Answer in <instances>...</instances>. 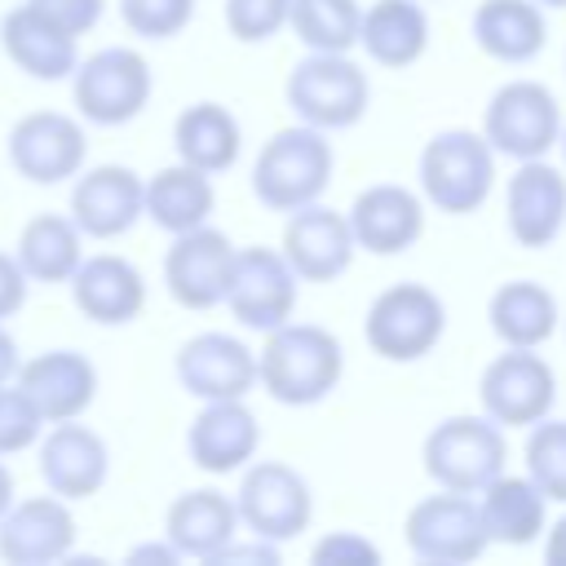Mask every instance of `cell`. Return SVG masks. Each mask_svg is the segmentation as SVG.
<instances>
[{
  "mask_svg": "<svg viewBox=\"0 0 566 566\" xmlns=\"http://www.w3.org/2000/svg\"><path fill=\"white\" fill-rule=\"evenodd\" d=\"M345 376V349L336 332L318 323H279L256 349V385L283 407L323 402Z\"/></svg>",
  "mask_w": 566,
  "mask_h": 566,
  "instance_id": "6da1fadb",
  "label": "cell"
},
{
  "mask_svg": "<svg viewBox=\"0 0 566 566\" xmlns=\"http://www.w3.org/2000/svg\"><path fill=\"white\" fill-rule=\"evenodd\" d=\"M332 168H336V155H332L327 133L310 124H292V128L270 133V142L256 150L252 195L270 212H292V208L323 199V190L332 186Z\"/></svg>",
  "mask_w": 566,
  "mask_h": 566,
  "instance_id": "7a4b0ae2",
  "label": "cell"
},
{
  "mask_svg": "<svg viewBox=\"0 0 566 566\" xmlns=\"http://www.w3.org/2000/svg\"><path fill=\"white\" fill-rule=\"evenodd\" d=\"M420 199L438 212L469 217L495 190V150L473 128H442L420 150Z\"/></svg>",
  "mask_w": 566,
  "mask_h": 566,
  "instance_id": "3957f363",
  "label": "cell"
},
{
  "mask_svg": "<svg viewBox=\"0 0 566 566\" xmlns=\"http://www.w3.org/2000/svg\"><path fill=\"white\" fill-rule=\"evenodd\" d=\"M150 93H155V71L128 44H106V49L80 57L71 71L75 115L97 128L133 124L150 106Z\"/></svg>",
  "mask_w": 566,
  "mask_h": 566,
  "instance_id": "277c9868",
  "label": "cell"
},
{
  "mask_svg": "<svg viewBox=\"0 0 566 566\" xmlns=\"http://www.w3.org/2000/svg\"><path fill=\"white\" fill-rule=\"evenodd\" d=\"M283 93H287L292 115L310 128H323V133L354 128L371 102L367 71L349 53H305L287 71Z\"/></svg>",
  "mask_w": 566,
  "mask_h": 566,
  "instance_id": "5b68a950",
  "label": "cell"
},
{
  "mask_svg": "<svg viewBox=\"0 0 566 566\" xmlns=\"http://www.w3.org/2000/svg\"><path fill=\"white\" fill-rule=\"evenodd\" d=\"M420 464L442 491L478 495L495 473H504L509 442L491 416H447L429 429Z\"/></svg>",
  "mask_w": 566,
  "mask_h": 566,
  "instance_id": "8992f818",
  "label": "cell"
},
{
  "mask_svg": "<svg viewBox=\"0 0 566 566\" xmlns=\"http://www.w3.org/2000/svg\"><path fill=\"white\" fill-rule=\"evenodd\" d=\"M442 332H447L442 296L424 283H411V279L389 283L367 305V318H363L367 349L380 354L385 363H416V358L433 354Z\"/></svg>",
  "mask_w": 566,
  "mask_h": 566,
  "instance_id": "52a82bcc",
  "label": "cell"
},
{
  "mask_svg": "<svg viewBox=\"0 0 566 566\" xmlns=\"http://www.w3.org/2000/svg\"><path fill=\"white\" fill-rule=\"evenodd\" d=\"M234 513H239V526H248V535L283 548L287 539L310 531L314 495H310V482L301 478V469H292L283 460H256L239 478Z\"/></svg>",
  "mask_w": 566,
  "mask_h": 566,
  "instance_id": "ba28073f",
  "label": "cell"
},
{
  "mask_svg": "<svg viewBox=\"0 0 566 566\" xmlns=\"http://www.w3.org/2000/svg\"><path fill=\"white\" fill-rule=\"evenodd\" d=\"M562 106L548 84L539 80H509L491 93L482 111V137L495 155L509 159H539L557 146Z\"/></svg>",
  "mask_w": 566,
  "mask_h": 566,
  "instance_id": "9c48e42d",
  "label": "cell"
},
{
  "mask_svg": "<svg viewBox=\"0 0 566 566\" xmlns=\"http://www.w3.org/2000/svg\"><path fill=\"white\" fill-rule=\"evenodd\" d=\"M9 164L31 186H62L88 164V133L80 115L66 111H27L9 128Z\"/></svg>",
  "mask_w": 566,
  "mask_h": 566,
  "instance_id": "30bf717a",
  "label": "cell"
},
{
  "mask_svg": "<svg viewBox=\"0 0 566 566\" xmlns=\"http://www.w3.org/2000/svg\"><path fill=\"white\" fill-rule=\"evenodd\" d=\"M296 292H301V279L292 274V265L283 261V252L279 248H265V243H248V248H234L230 283H226L221 305H230V314H234L239 327L270 332V327H279V323L292 318Z\"/></svg>",
  "mask_w": 566,
  "mask_h": 566,
  "instance_id": "8fae6325",
  "label": "cell"
},
{
  "mask_svg": "<svg viewBox=\"0 0 566 566\" xmlns=\"http://www.w3.org/2000/svg\"><path fill=\"white\" fill-rule=\"evenodd\" d=\"M478 402L500 429H526L553 411L557 376L535 349L504 345V354H495L478 376Z\"/></svg>",
  "mask_w": 566,
  "mask_h": 566,
  "instance_id": "7c38bea8",
  "label": "cell"
},
{
  "mask_svg": "<svg viewBox=\"0 0 566 566\" xmlns=\"http://www.w3.org/2000/svg\"><path fill=\"white\" fill-rule=\"evenodd\" d=\"M407 548L416 562H438V566H460L486 553V531H482V513L478 500H469L464 491H442L424 495L407 509L402 522Z\"/></svg>",
  "mask_w": 566,
  "mask_h": 566,
  "instance_id": "4fadbf2b",
  "label": "cell"
},
{
  "mask_svg": "<svg viewBox=\"0 0 566 566\" xmlns=\"http://www.w3.org/2000/svg\"><path fill=\"white\" fill-rule=\"evenodd\" d=\"M35 460H40V478L53 495H62L66 504L75 500H93L106 478H111V447L97 429L80 424V420H57L44 424V433L35 438Z\"/></svg>",
  "mask_w": 566,
  "mask_h": 566,
  "instance_id": "5bb4252c",
  "label": "cell"
},
{
  "mask_svg": "<svg viewBox=\"0 0 566 566\" xmlns=\"http://www.w3.org/2000/svg\"><path fill=\"white\" fill-rule=\"evenodd\" d=\"M75 513L62 495H27L0 513V562L9 566H53L71 562Z\"/></svg>",
  "mask_w": 566,
  "mask_h": 566,
  "instance_id": "9a60e30c",
  "label": "cell"
},
{
  "mask_svg": "<svg viewBox=\"0 0 566 566\" xmlns=\"http://www.w3.org/2000/svg\"><path fill=\"white\" fill-rule=\"evenodd\" d=\"M279 252H283V261L292 265V274L301 283H336L349 270L358 248H354L345 212L314 199V203L287 212Z\"/></svg>",
  "mask_w": 566,
  "mask_h": 566,
  "instance_id": "2e32d148",
  "label": "cell"
},
{
  "mask_svg": "<svg viewBox=\"0 0 566 566\" xmlns=\"http://www.w3.org/2000/svg\"><path fill=\"white\" fill-rule=\"evenodd\" d=\"M230 261H234L230 234L212 226L181 230L172 234V248L164 252V287L181 310H212L226 296Z\"/></svg>",
  "mask_w": 566,
  "mask_h": 566,
  "instance_id": "e0dca14e",
  "label": "cell"
},
{
  "mask_svg": "<svg viewBox=\"0 0 566 566\" xmlns=\"http://www.w3.org/2000/svg\"><path fill=\"white\" fill-rule=\"evenodd\" d=\"M13 385L27 394L44 424L80 420L97 398V367L80 349H44L18 363Z\"/></svg>",
  "mask_w": 566,
  "mask_h": 566,
  "instance_id": "ac0fdd59",
  "label": "cell"
},
{
  "mask_svg": "<svg viewBox=\"0 0 566 566\" xmlns=\"http://www.w3.org/2000/svg\"><path fill=\"white\" fill-rule=\"evenodd\" d=\"M142 181L128 164H93L71 177V221L84 239H119L142 221Z\"/></svg>",
  "mask_w": 566,
  "mask_h": 566,
  "instance_id": "d6986e66",
  "label": "cell"
},
{
  "mask_svg": "<svg viewBox=\"0 0 566 566\" xmlns=\"http://www.w3.org/2000/svg\"><path fill=\"white\" fill-rule=\"evenodd\" d=\"M172 371H177V385L199 402L248 398V389L256 385V349H248L230 332H199L181 340Z\"/></svg>",
  "mask_w": 566,
  "mask_h": 566,
  "instance_id": "ffe728a7",
  "label": "cell"
},
{
  "mask_svg": "<svg viewBox=\"0 0 566 566\" xmlns=\"http://www.w3.org/2000/svg\"><path fill=\"white\" fill-rule=\"evenodd\" d=\"M504 221L513 243L522 248H548L566 226V172L557 164L517 159L509 186H504Z\"/></svg>",
  "mask_w": 566,
  "mask_h": 566,
  "instance_id": "44dd1931",
  "label": "cell"
},
{
  "mask_svg": "<svg viewBox=\"0 0 566 566\" xmlns=\"http://www.w3.org/2000/svg\"><path fill=\"white\" fill-rule=\"evenodd\" d=\"M354 248L371 256H398L424 234V199L411 186L376 181L354 195V208L345 212Z\"/></svg>",
  "mask_w": 566,
  "mask_h": 566,
  "instance_id": "7402d4cb",
  "label": "cell"
},
{
  "mask_svg": "<svg viewBox=\"0 0 566 566\" xmlns=\"http://www.w3.org/2000/svg\"><path fill=\"white\" fill-rule=\"evenodd\" d=\"M75 310L97 327H124L146 310V279L119 252L80 256L75 274L66 279Z\"/></svg>",
  "mask_w": 566,
  "mask_h": 566,
  "instance_id": "603a6c76",
  "label": "cell"
},
{
  "mask_svg": "<svg viewBox=\"0 0 566 566\" xmlns=\"http://www.w3.org/2000/svg\"><path fill=\"white\" fill-rule=\"evenodd\" d=\"M261 447V424L243 398H212L186 429V451L203 473H234Z\"/></svg>",
  "mask_w": 566,
  "mask_h": 566,
  "instance_id": "cb8c5ba5",
  "label": "cell"
},
{
  "mask_svg": "<svg viewBox=\"0 0 566 566\" xmlns=\"http://www.w3.org/2000/svg\"><path fill=\"white\" fill-rule=\"evenodd\" d=\"M0 49L27 80H40V84L71 80L80 62V40L57 22H49L44 13H35L27 0L0 18Z\"/></svg>",
  "mask_w": 566,
  "mask_h": 566,
  "instance_id": "d4e9b609",
  "label": "cell"
},
{
  "mask_svg": "<svg viewBox=\"0 0 566 566\" xmlns=\"http://www.w3.org/2000/svg\"><path fill=\"white\" fill-rule=\"evenodd\" d=\"M239 535V513L234 500L217 486H195L181 491L168 513H164V539L181 553V557H199L212 562L217 548H226Z\"/></svg>",
  "mask_w": 566,
  "mask_h": 566,
  "instance_id": "484cf974",
  "label": "cell"
},
{
  "mask_svg": "<svg viewBox=\"0 0 566 566\" xmlns=\"http://www.w3.org/2000/svg\"><path fill=\"white\" fill-rule=\"evenodd\" d=\"M358 49L389 71H407L429 49V13L420 0H376L358 18Z\"/></svg>",
  "mask_w": 566,
  "mask_h": 566,
  "instance_id": "4316f807",
  "label": "cell"
},
{
  "mask_svg": "<svg viewBox=\"0 0 566 566\" xmlns=\"http://www.w3.org/2000/svg\"><path fill=\"white\" fill-rule=\"evenodd\" d=\"M212 208H217L212 177L190 168V164H181V159L142 181V217L155 221L164 234H181V230L208 226Z\"/></svg>",
  "mask_w": 566,
  "mask_h": 566,
  "instance_id": "83f0119b",
  "label": "cell"
},
{
  "mask_svg": "<svg viewBox=\"0 0 566 566\" xmlns=\"http://www.w3.org/2000/svg\"><path fill=\"white\" fill-rule=\"evenodd\" d=\"M469 31H473V44L504 66H522L539 57L548 40V22L535 0H482L473 9Z\"/></svg>",
  "mask_w": 566,
  "mask_h": 566,
  "instance_id": "f1b7e54d",
  "label": "cell"
},
{
  "mask_svg": "<svg viewBox=\"0 0 566 566\" xmlns=\"http://www.w3.org/2000/svg\"><path fill=\"white\" fill-rule=\"evenodd\" d=\"M172 150H177L181 164L217 177V172L239 164L243 128H239L230 106H221V102H190L172 119Z\"/></svg>",
  "mask_w": 566,
  "mask_h": 566,
  "instance_id": "f546056e",
  "label": "cell"
},
{
  "mask_svg": "<svg viewBox=\"0 0 566 566\" xmlns=\"http://www.w3.org/2000/svg\"><path fill=\"white\" fill-rule=\"evenodd\" d=\"M478 513H482V531L491 544H509L522 548L531 539L544 535L548 526V500L539 495V486L522 473H495L482 491H478Z\"/></svg>",
  "mask_w": 566,
  "mask_h": 566,
  "instance_id": "4dcf8cb0",
  "label": "cell"
},
{
  "mask_svg": "<svg viewBox=\"0 0 566 566\" xmlns=\"http://www.w3.org/2000/svg\"><path fill=\"white\" fill-rule=\"evenodd\" d=\"M486 323L491 332L504 340V345H517V349H539L557 323H562V310H557V296L544 287V283H531V279H509L491 292L486 301Z\"/></svg>",
  "mask_w": 566,
  "mask_h": 566,
  "instance_id": "1f68e13d",
  "label": "cell"
},
{
  "mask_svg": "<svg viewBox=\"0 0 566 566\" xmlns=\"http://www.w3.org/2000/svg\"><path fill=\"white\" fill-rule=\"evenodd\" d=\"M84 256V234L71 212H35L13 243V261L31 283H66Z\"/></svg>",
  "mask_w": 566,
  "mask_h": 566,
  "instance_id": "d6a6232c",
  "label": "cell"
},
{
  "mask_svg": "<svg viewBox=\"0 0 566 566\" xmlns=\"http://www.w3.org/2000/svg\"><path fill=\"white\" fill-rule=\"evenodd\" d=\"M358 0H292L287 27L310 53H349L358 49Z\"/></svg>",
  "mask_w": 566,
  "mask_h": 566,
  "instance_id": "836d02e7",
  "label": "cell"
},
{
  "mask_svg": "<svg viewBox=\"0 0 566 566\" xmlns=\"http://www.w3.org/2000/svg\"><path fill=\"white\" fill-rule=\"evenodd\" d=\"M526 478L539 486L544 500L566 504V420H557L553 411L535 424H526Z\"/></svg>",
  "mask_w": 566,
  "mask_h": 566,
  "instance_id": "e575fe53",
  "label": "cell"
},
{
  "mask_svg": "<svg viewBox=\"0 0 566 566\" xmlns=\"http://www.w3.org/2000/svg\"><path fill=\"white\" fill-rule=\"evenodd\" d=\"M119 18L142 40H172L190 27L195 0H119Z\"/></svg>",
  "mask_w": 566,
  "mask_h": 566,
  "instance_id": "d590c367",
  "label": "cell"
},
{
  "mask_svg": "<svg viewBox=\"0 0 566 566\" xmlns=\"http://www.w3.org/2000/svg\"><path fill=\"white\" fill-rule=\"evenodd\" d=\"M292 0H226V27L239 44H265L287 27Z\"/></svg>",
  "mask_w": 566,
  "mask_h": 566,
  "instance_id": "8d00e7d4",
  "label": "cell"
},
{
  "mask_svg": "<svg viewBox=\"0 0 566 566\" xmlns=\"http://www.w3.org/2000/svg\"><path fill=\"white\" fill-rule=\"evenodd\" d=\"M40 433H44L40 411L27 402V394H22L13 380H4V385H0V460H4V455H18V451H27V447H35Z\"/></svg>",
  "mask_w": 566,
  "mask_h": 566,
  "instance_id": "74e56055",
  "label": "cell"
},
{
  "mask_svg": "<svg viewBox=\"0 0 566 566\" xmlns=\"http://www.w3.org/2000/svg\"><path fill=\"white\" fill-rule=\"evenodd\" d=\"M27 4L35 13H44L49 22H57L62 31H71L75 40L88 35L106 13V0H27Z\"/></svg>",
  "mask_w": 566,
  "mask_h": 566,
  "instance_id": "f35d334b",
  "label": "cell"
},
{
  "mask_svg": "<svg viewBox=\"0 0 566 566\" xmlns=\"http://www.w3.org/2000/svg\"><path fill=\"white\" fill-rule=\"evenodd\" d=\"M314 562H380V548L354 531H327L318 544H314Z\"/></svg>",
  "mask_w": 566,
  "mask_h": 566,
  "instance_id": "ab89813d",
  "label": "cell"
},
{
  "mask_svg": "<svg viewBox=\"0 0 566 566\" xmlns=\"http://www.w3.org/2000/svg\"><path fill=\"white\" fill-rule=\"evenodd\" d=\"M27 292H31V279L22 274V265L13 261V252L0 248V323H9L27 305Z\"/></svg>",
  "mask_w": 566,
  "mask_h": 566,
  "instance_id": "60d3db41",
  "label": "cell"
},
{
  "mask_svg": "<svg viewBox=\"0 0 566 566\" xmlns=\"http://www.w3.org/2000/svg\"><path fill=\"white\" fill-rule=\"evenodd\" d=\"M544 562L548 566H566V513L553 526H544Z\"/></svg>",
  "mask_w": 566,
  "mask_h": 566,
  "instance_id": "b9f144b4",
  "label": "cell"
},
{
  "mask_svg": "<svg viewBox=\"0 0 566 566\" xmlns=\"http://www.w3.org/2000/svg\"><path fill=\"white\" fill-rule=\"evenodd\" d=\"M128 562H159V566H172V562H181V553L164 539V544H137V548H128Z\"/></svg>",
  "mask_w": 566,
  "mask_h": 566,
  "instance_id": "7bdbcfd3",
  "label": "cell"
},
{
  "mask_svg": "<svg viewBox=\"0 0 566 566\" xmlns=\"http://www.w3.org/2000/svg\"><path fill=\"white\" fill-rule=\"evenodd\" d=\"M18 363H22V358H18V340H13V332L0 323V385H4V380H13Z\"/></svg>",
  "mask_w": 566,
  "mask_h": 566,
  "instance_id": "ee69618b",
  "label": "cell"
},
{
  "mask_svg": "<svg viewBox=\"0 0 566 566\" xmlns=\"http://www.w3.org/2000/svg\"><path fill=\"white\" fill-rule=\"evenodd\" d=\"M13 504V473H9V464L0 460V513Z\"/></svg>",
  "mask_w": 566,
  "mask_h": 566,
  "instance_id": "f6af8a7d",
  "label": "cell"
},
{
  "mask_svg": "<svg viewBox=\"0 0 566 566\" xmlns=\"http://www.w3.org/2000/svg\"><path fill=\"white\" fill-rule=\"evenodd\" d=\"M539 9H566V0H535Z\"/></svg>",
  "mask_w": 566,
  "mask_h": 566,
  "instance_id": "bcb514c9",
  "label": "cell"
},
{
  "mask_svg": "<svg viewBox=\"0 0 566 566\" xmlns=\"http://www.w3.org/2000/svg\"><path fill=\"white\" fill-rule=\"evenodd\" d=\"M557 146H562V159H566V124H562V133H557Z\"/></svg>",
  "mask_w": 566,
  "mask_h": 566,
  "instance_id": "7dc6e473",
  "label": "cell"
}]
</instances>
